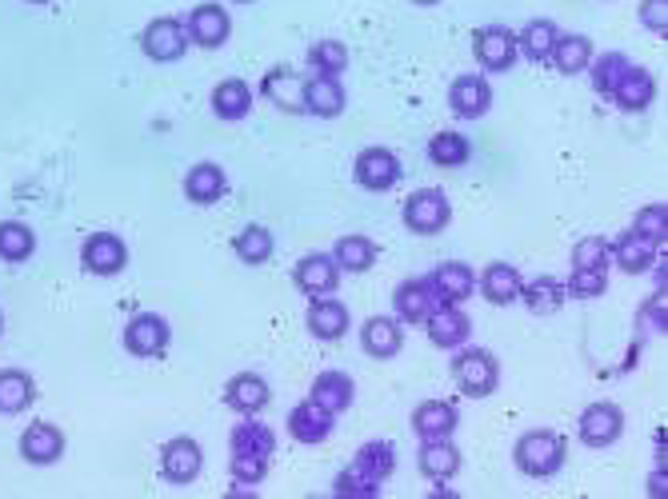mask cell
<instances>
[{"label": "cell", "instance_id": "1", "mask_svg": "<svg viewBox=\"0 0 668 499\" xmlns=\"http://www.w3.org/2000/svg\"><path fill=\"white\" fill-rule=\"evenodd\" d=\"M517 467L532 479H548V475H557L565 467V456H569V444L557 436V432H524L517 439Z\"/></svg>", "mask_w": 668, "mask_h": 499}, {"label": "cell", "instance_id": "2", "mask_svg": "<svg viewBox=\"0 0 668 499\" xmlns=\"http://www.w3.org/2000/svg\"><path fill=\"white\" fill-rule=\"evenodd\" d=\"M453 379L460 384L465 396L472 400H484V396H493L496 391V379H500V367H496L493 352H484V348H457V360H453Z\"/></svg>", "mask_w": 668, "mask_h": 499}, {"label": "cell", "instance_id": "3", "mask_svg": "<svg viewBox=\"0 0 668 499\" xmlns=\"http://www.w3.org/2000/svg\"><path fill=\"white\" fill-rule=\"evenodd\" d=\"M169 340H173V328L164 316H152V312H140V316L128 320L124 328V348L137 355V360H157V355L169 352Z\"/></svg>", "mask_w": 668, "mask_h": 499}, {"label": "cell", "instance_id": "4", "mask_svg": "<svg viewBox=\"0 0 668 499\" xmlns=\"http://www.w3.org/2000/svg\"><path fill=\"white\" fill-rule=\"evenodd\" d=\"M448 220H453V204H448V196L436 192V188L412 192L409 204H405V224H409L417 236H436V232H445Z\"/></svg>", "mask_w": 668, "mask_h": 499}, {"label": "cell", "instance_id": "5", "mask_svg": "<svg viewBox=\"0 0 668 499\" xmlns=\"http://www.w3.org/2000/svg\"><path fill=\"white\" fill-rule=\"evenodd\" d=\"M472 52H477V61H481L484 73H508V68L517 64V57H520L517 33H508L505 25L481 28L477 40H472Z\"/></svg>", "mask_w": 668, "mask_h": 499}, {"label": "cell", "instance_id": "6", "mask_svg": "<svg viewBox=\"0 0 668 499\" xmlns=\"http://www.w3.org/2000/svg\"><path fill=\"white\" fill-rule=\"evenodd\" d=\"M140 45H145V52H149V61L173 64V61H181V57H185L193 40H188V28L181 25V21H173V16H161V21H152V25L145 28Z\"/></svg>", "mask_w": 668, "mask_h": 499}, {"label": "cell", "instance_id": "7", "mask_svg": "<svg viewBox=\"0 0 668 499\" xmlns=\"http://www.w3.org/2000/svg\"><path fill=\"white\" fill-rule=\"evenodd\" d=\"M577 432H581L584 448H613L624 432V415H620L617 403H589L581 412Z\"/></svg>", "mask_w": 668, "mask_h": 499}, {"label": "cell", "instance_id": "8", "mask_svg": "<svg viewBox=\"0 0 668 499\" xmlns=\"http://www.w3.org/2000/svg\"><path fill=\"white\" fill-rule=\"evenodd\" d=\"M200 467H205V451H200L197 439L181 436V439H169V444H164L161 472L169 484H181V487L193 484V479L200 475Z\"/></svg>", "mask_w": 668, "mask_h": 499}, {"label": "cell", "instance_id": "9", "mask_svg": "<svg viewBox=\"0 0 668 499\" xmlns=\"http://www.w3.org/2000/svg\"><path fill=\"white\" fill-rule=\"evenodd\" d=\"M360 188L369 192H388L396 180H400V160L388 152V148H364L357 157V169H352Z\"/></svg>", "mask_w": 668, "mask_h": 499}, {"label": "cell", "instance_id": "10", "mask_svg": "<svg viewBox=\"0 0 668 499\" xmlns=\"http://www.w3.org/2000/svg\"><path fill=\"white\" fill-rule=\"evenodd\" d=\"M85 269L92 272V276H116V272H124V264H128V248H124L121 236H112V232H92L85 240Z\"/></svg>", "mask_w": 668, "mask_h": 499}, {"label": "cell", "instance_id": "11", "mask_svg": "<svg viewBox=\"0 0 668 499\" xmlns=\"http://www.w3.org/2000/svg\"><path fill=\"white\" fill-rule=\"evenodd\" d=\"M448 104H453V112H457L460 121H481L484 112H488V104H493V88L477 73L457 76L453 88H448Z\"/></svg>", "mask_w": 668, "mask_h": 499}, {"label": "cell", "instance_id": "12", "mask_svg": "<svg viewBox=\"0 0 668 499\" xmlns=\"http://www.w3.org/2000/svg\"><path fill=\"white\" fill-rule=\"evenodd\" d=\"M273 400V391H269V379L257 376V372H240V376L228 379V388H224V403L233 408L236 415H257L269 408Z\"/></svg>", "mask_w": 668, "mask_h": 499}, {"label": "cell", "instance_id": "13", "mask_svg": "<svg viewBox=\"0 0 668 499\" xmlns=\"http://www.w3.org/2000/svg\"><path fill=\"white\" fill-rule=\"evenodd\" d=\"M188 40L200 45V49H221L228 33H233V21L224 13L221 4H197L193 16H188Z\"/></svg>", "mask_w": 668, "mask_h": 499}, {"label": "cell", "instance_id": "14", "mask_svg": "<svg viewBox=\"0 0 668 499\" xmlns=\"http://www.w3.org/2000/svg\"><path fill=\"white\" fill-rule=\"evenodd\" d=\"M429 288H433L436 304H465L472 296V288H477V276H472L469 264H436L433 276H429Z\"/></svg>", "mask_w": 668, "mask_h": 499}, {"label": "cell", "instance_id": "15", "mask_svg": "<svg viewBox=\"0 0 668 499\" xmlns=\"http://www.w3.org/2000/svg\"><path fill=\"white\" fill-rule=\"evenodd\" d=\"M293 280H297V288L305 296H333L336 292V280H341V269H336L333 257H324V252H312V257H305L297 264V272H293Z\"/></svg>", "mask_w": 668, "mask_h": 499}, {"label": "cell", "instance_id": "16", "mask_svg": "<svg viewBox=\"0 0 668 499\" xmlns=\"http://www.w3.org/2000/svg\"><path fill=\"white\" fill-rule=\"evenodd\" d=\"M333 420H336V415L324 412L317 400H305V403H297V408L288 412V432H293L297 444H309V448H312V444H324V439L333 436Z\"/></svg>", "mask_w": 668, "mask_h": 499}, {"label": "cell", "instance_id": "17", "mask_svg": "<svg viewBox=\"0 0 668 499\" xmlns=\"http://www.w3.org/2000/svg\"><path fill=\"white\" fill-rule=\"evenodd\" d=\"M429 324V340L436 344V348H448V352H457L460 344H469V316L460 312L457 304H436L433 316L424 320Z\"/></svg>", "mask_w": 668, "mask_h": 499}, {"label": "cell", "instance_id": "18", "mask_svg": "<svg viewBox=\"0 0 668 499\" xmlns=\"http://www.w3.org/2000/svg\"><path fill=\"white\" fill-rule=\"evenodd\" d=\"M405 344V332H400V320L393 316H369L364 328H360V348L372 355V360H393Z\"/></svg>", "mask_w": 668, "mask_h": 499}, {"label": "cell", "instance_id": "19", "mask_svg": "<svg viewBox=\"0 0 668 499\" xmlns=\"http://www.w3.org/2000/svg\"><path fill=\"white\" fill-rule=\"evenodd\" d=\"M656 248L660 244H653L648 236H641V232H624L617 244H608V252H613V264H617L620 272H629V276H636V272H648L656 264Z\"/></svg>", "mask_w": 668, "mask_h": 499}, {"label": "cell", "instance_id": "20", "mask_svg": "<svg viewBox=\"0 0 668 499\" xmlns=\"http://www.w3.org/2000/svg\"><path fill=\"white\" fill-rule=\"evenodd\" d=\"M21 456H25L28 463H37V467H45V463H57L64 456V432L57 424H28V432L21 436Z\"/></svg>", "mask_w": 668, "mask_h": 499}, {"label": "cell", "instance_id": "21", "mask_svg": "<svg viewBox=\"0 0 668 499\" xmlns=\"http://www.w3.org/2000/svg\"><path fill=\"white\" fill-rule=\"evenodd\" d=\"M309 400H317L324 408V412H348L352 408V400H357V384H352V376L348 372H321V376L312 379V391Z\"/></svg>", "mask_w": 668, "mask_h": 499}, {"label": "cell", "instance_id": "22", "mask_svg": "<svg viewBox=\"0 0 668 499\" xmlns=\"http://www.w3.org/2000/svg\"><path fill=\"white\" fill-rule=\"evenodd\" d=\"M457 424H460V415L448 400H424L421 408L412 412V432L421 439H448L457 432Z\"/></svg>", "mask_w": 668, "mask_h": 499}, {"label": "cell", "instance_id": "23", "mask_svg": "<svg viewBox=\"0 0 668 499\" xmlns=\"http://www.w3.org/2000/svg\"><path fill=\"white\" fill-rule=\"evenodd\" d=\"M348 308L341 304V300H329V296H317L309 308V332L317 336V340L333 344V340H345L348 332Z\"/></svg>", "mask_w": 668, "mask_h": 499}, {"label": "cell", "instance_id": "24", "mask_svg": "<svg viewBox=\"0 0 668 499\" xmlns=\"http://www.w3.org/2000/svg\"><path fill=\"white\" fill-rule=\"evenodd\" d=\"M305 112L321 116V121H333L345 112V88L336 76H312L305 80Z\"/></svg>", "mask_w": 668, "mask_h": 499}, {"label": "cell", "instance_id": "25", "mask_svg": "<svg viewBox=\"0 0 668 499\" xmlns=\"http://www.w3.org/2000/svg\"><path fill=\"white\" fill-rule=\"evenodd\" d=\"M393 308H396V320H405V324H424V320L433 316L436 296L424 280H409L393 292Z\"/></svg>", "mask_w": 668, "mask_h": 499}, {"label": "cell", "instance_id": "26", "mask_svg": "<svg viewBox=\"0 0 668 499\" xmlns=\"http://www.w3.org/2000/svg\"><path fill=\"white\" fill-rule=\"evenodd\" d=\"M608 97H613V104H617V109H624V112L648 109V104H653V97H656L653 73H644V68H636V64H632V68L620 76V85L613 88Z\"/></svg>", "mask_w": 668, "mask_h": 499}, {"label": "cell", "instance_id": "27", "mask_svg": "<svg viewBox=\"0 0 668 499\" xmlns=\"http://www.w3.org/2000/svg\"><path fill=\"white\" fill-rule=\"evenodd\" d=\"M260 92L281 104L285 112H305V76L293 73V68H273V73H264V85Z\"/></svg>", "mask_w": 668, "mask_h": 499}, {"label": "cell", "instance_id": "28", "mask_svg": "<svg viewBox=\"0 0 668 499\" xmlns=\"http://www.w3.org/2000/svg\"><path fill=\"white\" fill-rule=\"evenodd\" d=\"M417 463H421V472L429 475V479H436V484H445V479H453V475L460 472V451L448 444V439H421V456H417Z\"/></svg>", "mask_w": 668, "mask_h": 499}, {"label": "cell", "instance_id": "29", "mask_svg": "<svg viewBox=\"0 0 668 499\" xmlns=\"http://www.w3.org/2000/svg\"><path fill=\"white\" fill-rule=\"evenodd\" d=\"M276 451V432L269 424H260L252 415H245V424L233 427V456H260L273 460Z\"/></svg>", "mask_w": 668, "mask_h": 499}, {"label": "cell", "instance_id": "30", "mask_svg": "<svg viewBox=\"0 0 668 499\" xmlns=\"http://www.w3.org/2000/svg\"><path fill=\"white\" fill-rule=\"evenodd\" d=\"M33 400H37L33 376L21 367H4L0 372V415H21Z\"/></svg>", "mask_w": 668, "mask_h": 499}, {"label": "cell", "instance_id": "31", "mask_svg": "<svg viewBox=\"0 0 668 499\" xmlns=\"http://www.w3.org/2000/svg\"><path fill=\"white\" fill-rule=\"evenodd\" d=\"M212 112L221 116V121H245L248 112H252V88L245 80H221L217 92H212Z\"/></svg>", "mask_w": 668, "mask_h": 499}, {"label": "cell", "instance_id": "32", "mask_svg": "<svg viewBox=\"0 0 668 499\" xmlns=\"http://www.w3.org/2000/svg\"><path fill=\"white\" fill-rule=\"evenodd\" d=\"M481 292L496 308L512 304V300H520V272L512 264H488V272H484L481 280Z\"/></svg>", "mask_w": 668, "mask_h": 499}, {"label": "cell", "instance_id": "33", "mask_svg": "<svg viewBox=\"0 0 668 499\" xmlns=\"http://www.w3.org/2000/svg\"><path fill=\"white\" fill-rule=\"evenodd\" d=\"M548 61L557 64V73L572 76V73H584L589 61H593V40L581 37V33H572V37H557L553 45V57Z\"/></svg>", "mask_w": 668, "mask_h": 499}, {"label": "cell", "instance_id": "34", "mask_svg": "<svg viewBox=\"0 0 668 499\" xmlns=\"http://www.w3.org/2000/svg\"><path fill=\"white\" fill-rule=\"evenodd\" d=\"M224 188H228V180H224V172L217 164H197L185 176V192L193 204H217L224 196Z\"/></svg>", "mask_w": 668, "mask_h": 499}, {"label": "cell", "instance_id": "35", "mask_svg": "<svg viewBox=\"0 0 668 499\" xmlns=\"http://www.w3.org/2000/svg\"><path fill=\"white\" fill-rule=\"evenodd\" d=\"M565 284L553 280V276H541V280H532L529 288L520 284V300L529 304V312H536V316H553L560 304H565Z\"/></svg>", "mask_w": 668, "mask_h": 499}, {"label": "cell", "instance_id": "36", "mask_svg": "<svg viewBox=\"0 0 668 499\" xmlns=\"http://www.w3.org/2000/svg\"><path fill=\"white\" fill-rule=\"evenodd\" d=\"M557 25L553 21H529L524 25V33L517 37V49L529 57L532 64H541V61H548L553 57V45H557Z\"/></svg>", "mask_w": 668, "mask_h": 499}, {"label": "cell", "instance_id": "37", "mask_svg": "<svg viewBox=\"0 0 668 499\" xmlns=\"http://www.w3.org/2000/svg\"><path fill=\"white\" fill-rule=\"evenodd\" d=\"M33 252H37V236H33V228L21 224V220H4V224H0V260L21 264V260H28Z\"/></svg>", "mask_w": 668, "mask_h": 499}, {"label": "cell", "instance_id": "38", "mask_svg": "<svg viewBox=\"0 0 668 499\" xmlns=\"http://www.w3.org/2000/svg\"><path fill=\"white\" fill-rule=\"evenodd\" d=\"M352 463H357L364 475H372L376 484H384V479L396 472V448L388 439H372V444H364V448L357 451V460Z\"/></svg>", "mask_w": 668, "mask_h": 499}, {"label": "cell", "instance_id": "39", "mask_svg": "<svg viewBox=\"0 0 668 499\" xmlns=\"http://www.w3.org/2000/svg\"><path fill=\"white\" fill-rule=\"evenodd\" d=\"M333 260L341 272H364V269H372V260H376V244H372L369 236H341Z\"/></svg>", "mask_w": 668, "mask_h": 499}, {"label": "cell", "instance_id": "40", "mask_svg": "<svg viewBox=\"0 0 668 499\" xmlns=\"http://www.w3.org/2000/svg\"><path fill=\"white\" fill-rule=\"evenodd\" d=\"M469 136L460 133H436L429 140V160H433L436 169H460L465 160H469Z\"/></svg>", "mask_w": 668, "mask_h": 499}, {"label": "cell", "instance_id": "41", "mask_svg": "<svg viewBox=\"0 0 668 499\" xmlns=\"http://www.w3.org/2000/svg\"><path fill=\"white\" fill-rule=\"evenodd\" d=\"M233 248H236V257L245 260V264H264V260L273 257V232L269 228H260V224H248L245 232H236V240H233Z\"/></svg>", "mask_w": 668, "mask_h": 499}, {"label": "cell", "instance_id": "42", "mask_svg": "<svg viewBox=\"0 0 668 499\" xmlns=\"http://www.w3.org/2000/svg\"><path fill=\"white\" fill-rule=\"evenodd\" d=\"M309 64L317 68V76H341L348 68V49L341 40H317L309 49Z\"/></svg>", "mask_w": 668, "mask_h": 499}, {"label": "cell", "instance_id": "43", "mask_svg": "<svg viewBox=\"0 0 668 499\" xmlns=\"http://www.w3.org/2000/svg\"><path fill=\"white\" fill-rule=\"evenodd\" d=\"M333 491H336L341 499H376V496H381V484H376L372 475H364V472L357 467V463H352L348 472L336 475V487H333Z\"/></svg>", "mask_w": 668, "mask_h": 499}, {"label": "cell", "instance_id": "44", "mask_svg": "<svg viewBox=\"0 0 668 499\" xmlns=\"http://www.w3.org/2000/svg\"><path fill=\"white\" fill-rule=\"evenodd\" d=\"M605 288H608L605 269H572L569 284H565V292L577 296V300H593V296H605Z\"/></svg>", "mask_w": 668, "mask_h": 499}, {"label": "cell", "instance_id": "45", "mask_svg": "<svg viewBox=\"0 0 668 499\" xmlns=\"http://www.w3.org/2000/svg\"><path fill=\"white\" fill-rule=\"evenodd\" d=\"M608 264H613V252H608V240H601V236H584L572 248V269H608Z\"/></svg>", "mask_w": 668, "mask_h": 499}, {"label": "cell", "instance_id": "46", "mask_svg": "<svg viewBox=\"0 0 668 499\" xmlns=\"http://www.w3.org/2000/svg\"><path fill=\"white\" fill-rule=\"evenodd\" d=\"M632 64H629V57H620V52H605L601 61H596V73H593V85H596V92H613V88L620 85V76L629 73Z\"/></svg>", "mask_w": 668, "mask_h": 499}, {"label": "cell", "instance_id": "47", "mask_svg": "<svg viewBox=\"0 0 668 499\" xmlns=\"http://www.w3.org/2000/svg\"><path fill=\"white\" fill-rule=\"evenodd\" d=\"M665 228H668V208L665 204H648L641 216H636V224H632V232L648 236L653 244H665Z\"/></svg>", "mask_w": 668, "mask_h": 499}, {"label": "cell", "instance_id": "48", "mask_svg": "<svg viewBox=\"0 0 668 499\" xmlns=\"http://www.w3.org/2000/svg\"><path fill=\"white\" fill-rule=\"evenodd\" d=\"M233 479L240 487H257L264 475H269V460H260V456H233Z\"/></svg>", "mask_w": 668, "mask_h": 499}, {"label": "cell", "instance_id": "49", "mask_svg": "<svg viewBox=\"0 0 668 499\" xmlns=\"http://www.w3.org/2000/svg\"><path fill=\"white\" fill-rule=\"evenodd\" d=\"M641 25L665 37V33H668V0H644V4H641Z\"/></svg>", "mask_w": 668, "mask_h": 499}, {"label": "cell", "instance_id": "50", "mask_svg": "<svg viewBox=\"0 0 668 499\" xmlns=\"http://www.w3.org/2000/svg\"><path fill=\"white\" fill-rule=\"evenodd\" d=\"M665 484H668V479H665V472H660V475H653V484H648V496H665Z\"/></svg>", "mask_w": 668, "mask_h": 499}, {"label": "cell", "instance_id": "51", "mask_svg": "<svg viewBox=\"0 0 668 499\" xmlns=\"http://www.w3.org/2000/svg\"><path fill=\"white\" fill-rule=\"evenodd\" d=\"M417 4H436V0H417Z\"/></svg>", "mask_w": 668, "mask_h": 499}, {"label": "cell", "instance_id": "52", "mask_svg": "<svg viewBox=\"0 0 668 499\" xmlns=\"http://www.w3.org/2000/svg\"><path fill=\"white\" fill-rule=\"evenodd\" d=\"M233 4H248V0H233Z\"/></svg>", "mask_w": 668, "mask_h": 499}, {"label": "cell", "instance_id": "53", "mask_svg": "<svg viewBox=\"0 0 668 499\" xmlns=\"http://www.w3.org/2000/svg\"><path fill=\"white\" fill-rule=\"evenodd\" d=\"M0 328H4V316H0Z\"/></svg>", "mask_w": 668, "mask_h": 499}, {"label": "cell", "instance_id": "54", "mask_svg": "<svg viewBox=\"0 0 668 499\" xmlns=\"http://www.w3.org/2000/svg\"><path fill=\"white\" fill-rule=\"evenodd\" d=\"M33 4H45V0H33Z\"/></svg>", "mask_w": 668, "mask_h": 499}]
</instances>
